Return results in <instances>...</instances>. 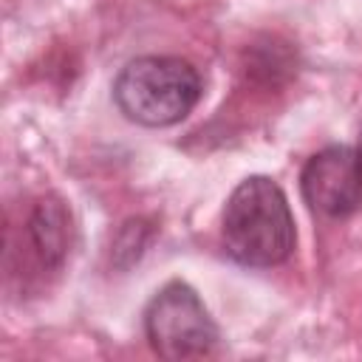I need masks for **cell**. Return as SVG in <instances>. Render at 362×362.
<instances>
[{
  "label": "cell",
  "mask_w": 362,
  "mask_h": 362,
  "mask_svg": "<svg viewBox=\"0 0 362 362\" xmlns=\"http://www.w3.org/2000/svg\"><path fill=\"white\" fill-rule=\"evenodd\" d=\"M113 99L130 122L170 127L198 105L201 76L181 57H136L119 71Z\"/></svg>",
  "instance_id": "2"
},
{
  "label": "cell",
  "mask_w": 362,
  "mask_h": 362,
  "mask_svg": "<svg viewBox=\"0 0 362 362\" xmlns=\"http://www.w3.org/2000/svg\"><path fill=\"white\" fill-rule=\"evenodd\" d=\"M300 187L305 204L320 215L345 218L356 212L362 206V189L354 147L334 144L314 153L303 167Z\"/></svg>",
  "instance_id": "4"
},
{
  "label": "cell",
  "mask_w": 362,
  "mask_h": 362,
  "mask_svg": "<svg viewBox=\"0 0 362 362\" xmlns=\"http://www.w3.org/2000/svg\"><path fill=\"white\" fill-rule=\"evenodd\" d=\"M144 331L164 359H201L218 345V325L192 286L167 283L144 311Z\"/></svg>",
  "instance_id": "3"
},
{
  "label": "cell",
  "mask_w": 362,
  "mask_h": 362,
  "mask_svg": "<svg viewBox=\"0 0 362 362\" xmlns=\"http://www.w3.org/2000/svg\"><path fill=\"white\" fill-rule=\"evenodd\" d=\"M28 238L42 266H59L68 255L71 238V215L57 198H45L37 204L28 221Z\"/></svg>",
  "instance_id": "5"
},
{
  "label": "cell",
  "mask_w": 362,
  "mask_h": 362,
  "mask_svg": "<svg viewBox=\"0 0 362 362\" xmlns=\"http://www.w3.org/2000/svg\"><path fill=\"white\" fill-rule=\"evenodd\" d=\"M223 246L240 266L269 269L283 263L297 240L294 218L280 184L266 175L240 181L223 206Z\"/></svg>",
  "instance_id": "1"
},
{
  "label": "cell",
  "mask_w": 362,
  "mask_h": 362,
  "mask_svg": "<svg viewBox=\"0 0 362 362\" xmlns=\"http://www.w3.org/2000/svg\"><path fill=\"white\" fill-rule=\"evenodd\" d=\"M354 156H356V173H359V189H362V133H359V141L354 147Z\"/></svg>",
  "instance_id": "6"
}]
</instances>
